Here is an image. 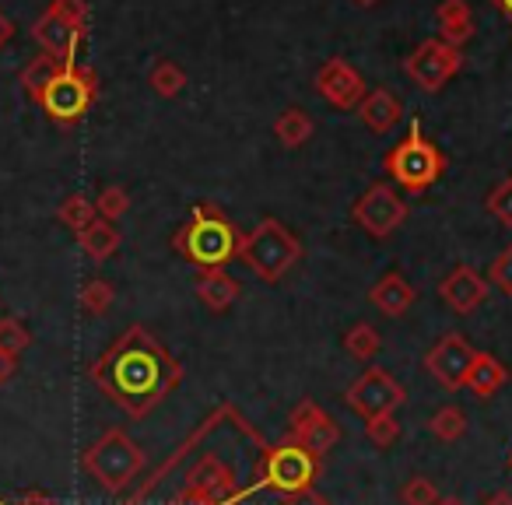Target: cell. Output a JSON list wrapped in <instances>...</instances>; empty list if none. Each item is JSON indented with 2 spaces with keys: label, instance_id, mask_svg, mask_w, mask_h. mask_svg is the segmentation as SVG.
I'll list each match as a JSON object with an SVG mask.
<instances>
[{
  "label": "cell",
  "instance_id": "52a82bcc",
  "mask_svg": "<svg viewBox=\"0 0 512 505\" xmlns=\"http://www.w3.org/2000/svg\"><path fill=\"white\" fill-rule=\"evenodd\" d=\"M316 467H320V460H316L313 453H306V449L295 446V442H285V446L267 453L264 470H260V481H256L249 491L267 488V491H278V495H288V498L302 495V491H309V484L316 481ZM249 491H242V495H249Z\"/></svg>",
  "mask_w": 512,
  "mask_h": 505
},
{
  "label": "cell",
  "instance_id": "7a4b0ae2",
  "mask_svg": "<svg viewBox=\"0 0 512 505\" xmlns=\"http://www.w3.org/2000/svg\"><path fill=\"white\" fill-rule=\"evenodd\" d=\"M176 253L183 260H190L200 271H211V267H228L239 257L242 235L239 228L228 221V214H221L214 204H197L183 228L172 239Z\"/></svg>",
  "mask_w": 512,
  "mask_h": 505
},
{
  "label": "cell",
  "instance_id": "d6a6232c",
  "mask_svg": "<svg viewBox=\"0 0 512 505\" xmlns=\"http://www.w3.org/2000/svg\"><path fill=\"white\" fill-rule=\"evenodd\" d=\"M365 439L379 449H390L393 442L400 439V421L393 414H379V418H369L365 421Z\"/></svg>",
  "mask_w": 512,
  "mask_h": 505
},
{
  "label": "cell",
  "instance_id": "44dd1931",
  "mask_svg": "<svg viewBox=\"0 0 512 505\" xmlns=\"http://www.w3.org/2000/svg\"><path fill=\"white\" fill-rule=\"evenodd\" d=\"M505 383H509V369H505L495 355H488V351H477L474 365H470V372H467V386H463V390H470L477 400H488V397H495Z\"/></svg>",
  "mask_w": 512,
  "mask_h": 505
},
{
  "label": "cell",
  "instance_id": "cb8c5ba5",
  "mask_svg": "<svg viewBox=\"0 0 512 505\" xmlns=\"http://www.w3.org/2000/svg\"><path fill=\"white\" fill-rule=\"evenodd\" d=\"M313 130H316L313 116H309L306 109H299V106H288L285 113L274 120V137H278L288 151L302 148V144L313 137Z\"/></svg>",
  "mask_w": 512,
  "mask_h": 505
},
{
  "label": "cell",
  "instance_id": "f546056e",
  "mask_svg": "<svg viewBox=\"0 0 512 505\" xmlns=\"http://www.w3.org/2000/svg\"><path fill=\"white\" fill-rule=\"evenodd\" d=\"M29 344H32V334L25 330L22 320H15V316H4V320H0V351H4V355L18 358L22 351H29Z\"/></svg>",
  "mask_w": 512,
  "mask_h": 505
},
{
  "label": "cell",
  "instance_id": "30bf717a",
  "mask_svg": "<svg viewBox=\"0 0 512 505\" xmlns=\"http://www.w3.org/2000/svg\"><path fill=\"white\" fill-rule=\"evenodd\" d=\"M348 407L358 414V418H379V414H393L397 407H404L407 393L397 379L390 376L386 369H365L355 383L348 386L344 393Z\"/></svg>",
  "mask_w": 512,
  "mask_h": 505
},
{
  "label": "cell",
  "instance_id": "4316f807",
  "mask_svg": "<svg viewBox=\"0 0 512 505\" xmlns=\"http://www.w3.org/2000/svg\"><path fill=\"white\" fill-rule=\"evenodd\" d=\"M148 85L155 88V95H162V99H176L186 88V71L179 64H172V60H158L148 74Z\"/></svg>",
  "mask_w": 512,
  "mask_h": 505
},
{
  "label": "cell",
  "instance_id": "8992f818",
  "mask_svg": "<svg viewBox=\"0 0 512 505\" xmlns=\"http://www.w3.org/2000/svg\"><path fill=\"white\" fill-rule=\"evenodd\" d=\"M95 99H99V74L74 60V64H67L64 71L50 81V88L39 95L36 106L43 109L53 123H78L81 116L92 109Z\"/></svg>",
  "mask_w": 512,
  "mask_h": 505
},
{
  "label": "cell",
  "instance_id": "d6986e66",
  "mask_svg": "<svg viewBox=\"0 0 512 505\" xmlns=\"http://www.w3.org/2000/svg\"><path fill=\"white\" fill-rule=\"evenodd\" d=\"M435 22H439V39L456 50L474 39V11L467 0H442L435 8Z\"/></svg>",
  "mask_w": 512,
  "mask_h": 505
},
{
  "label": "cell",
  "instance_id": "2e32d148",
  "mask_svg": "<svg viewBox=\"0 0 512 505\" xmlns=\"http://www.w3.org/2000/svg\"><path fill=\"white\" fill-rule=\"evenodd\" d=\"M32 39L43 46V53H53V57H64V60H74L78 46L85 43V36H81L74 25H67L64 18L50 15V11H43V15L36 18V25H32Z\"/></svg>",
  "mask_w": 512,
  "mask_h": 505
},
{
  "label": "cell",
  "instance_id": "f6af8a7d",
  "mask_svg": "<svg viewBox=\"0 0 512 505\" xmlns=\"http://www.w3.org/2000/svg\"><path fill=\"white\" fill-rule=\"evenodd\" d=\"M509 467H512V460H509Z\"/></svg>",
  "mask_w": 512,
  "mask_h": 505
},
{
  "label": "cell",
  "instance_id": "1f68e13d",
  "mask_svg": "<svg viewBox=\"0 0 512 505\" xmlns=\"http://www.w3.org/2000/svg\"><path fill=\"white\" fill-rule=\"evenodd\" d=\"M484 207H488V214L498 221V225H502V228H512V176H505L502 183H498L495 190L488 193Z\"/></svg>",
  "mask_w": 512,
  "mask_h": 505
},
{
  "label": "cell",
  "instance_id": "603a6c76",
  "mask_svg": "<svg viewBox=\"0 0 512 505\" xmlns=\"http://www.w3.org/2000/svg\"><path fill=\"white\" fill-rule=\"evenodd\" d=\"M67 64H74V60L53 57V53H39V57H32L29 64H25V71L18 74V85H22V92L29 95L32 102H36L39 95L50 88V81L57 78V74L64 71Z\"/></svg>",
  "mask_w": 512,
  "mask_h": 505
},
{
  "label": "cell",
  "instance_id": "d4e9b609",
  "mask_svg": "<svg viewBox=\"0 0 512 505\" xmlns=\"http://www.w3.org/2000/svg\"><path fill=\"white\" fill-rule=\"evenodd\" d=\"M383 348V337L372 323H355V327L344 334V351H348L355 362H372Z\"/></svg>",
  "mask_w": 512,
  "mask_h": 505
},
{
  "label": "cell",
  "instance_id": "7bdbcfd3",
  "mask_svg": "<svg viewBox=\"0 0 512 505\" xmlns=\"http://www.w3.org/2000/svg\"><path fill=\"white\" fill-rule=\"evenodd\" d=\"M355 4H358V8H376L379 0H355Z\"/></svg>",
  "mask_w": 512,
  "mask_h": 505
},
{
  "label": "cell",
  "instance_id": "3957f363",
  "mask_svg": "<svg viewBox=\"0 0 512 505\" xmlns=\"http://www.w3.org/2000/svg\"><path fill=\"white\" fill-rule=\"evenodd\" d=\"M302 257V242L295 239V232L278 218H260V225L249 235H242L239 260L246 264V271H253L267 285H278Z\"/></svg>",
  "mask_w": 512,
  "mask_h": 505
},
{
  "label": "cell",
  "instance_id": "4fadbf2b",
  "mask_svg": "<svg viewBox=\"0 0 512 505\" xmlns=\"http://www.w3.org/2000/svg\"><path fill=\"white\" fill-rule=\"evenodd\" d=\"M313 85H316V92L323 95V102H330L334 109H358L365 95H369L365 92L362 74L341 57H330L327 64H320Z\"/></svg>",
  "mask_w": 512,
  "mask_h": 505
},
{
  "label": "cell",
  "instance_id": "5b68a950",
  "mask_svg": "<svg viewBox=\"0 0 512 505\" xmlns=\"http://www.w3.org/2000/svg\"><path fill=\"white\" fill-rule=\"evenodd\" d=\"M81 463H85L88 477H95L99 488H106L116 495V491H127L130 484L141 477L144 453L123 428H109V432H102L99 439L85 449Z\"/></svg>",
  "mask_w": 512,
  "mask_h": 505
},
{
  "label": "cell",
  "instance_id": "7402d4cb",
  "mask_svg": "<svg viewBox=\"0 0 512 505\" xmlns=\"http://www.w3.org/2000/svg\"><path fill=\"white\" fill-rule=\"evenodd\" d=\"M78 242H81V253H85L88 260H95V264H106L109 257H116V253H120L123 235H120V228H116L113 221L95 218L92 225L78 235Z\"/></svg>",
  "mask_w": 512,
  "mask_h": 505
},
{
  "label": "cell",
  "instance_id": "8d00e7d4",
  "mask_svg": "<svg viewBox=\"0 0 512 505\" xmlns=\"http://www.w3.org/2000/svg\"><path fill=\"white\" fill-rule=\"evenodd\" d=\"M169 505H211V498H207V495H200L197 488H190V484H186V488L179 491V495L172 498Z\"/></svg>",
  "mask_w": 512,
  "mask_h": 505
},
{
  "label": "cell",
  "instance_id": "b9f144b4",
  "mask_svg": "<svg viewBox=\"0 0 512 505\" xmlns=\"http://www.w3.org/2000/svg\"><path fill=\"white\" fill-rule=\"evenodd\" d=\"M491 4H495V8H502V11H505V15H509V18H512V0H491Z\"/></svg>",
  "mask_w": 512,
  "mask_h": 505
},
{
  "label": "cell",
  "instance_id": "9c48e42d",
  "mask_svg": "<svg viewBox=\"0 0 512 505\" xmlns=\"http://www.w3.org/2000/svg\"><path fill=\"white\" fill-rule=\"evenodd\" d=\"M463 53L456 46L442 43V39H425L414 46V53L404 60V74L421 88V92H439L453 74H460Z\"/></svg>",
  "mask_w": 512,
  "mask_h": 505
},
{
  "label": "cell",
  "instance_id": "277c9868",
  "mask_svg": "<svg viewBox=\"0 0 512 505\" xmlns=\"http://www.w3.org/2000/svg\"><path fill=\"white\" fill-rule=\"evenodd\" d=\"M383 165L393 183L404 186L407 193H425V190H432L442 179V172H446V155L439 151V144L428 141L421 123L411 120L407 137L386 151Z\"/></svg>",
  "mask_w": 512,
  "mask_h": 505
},
{
  "label": "cell",
  "instance_id": "7c38bea8",
  "mask_svg": "<svg viewBox=\"0 0 512 505\" xmlns=\"http://www.w3.org/2000/svg\"><path fill=\"white\" fill-rule=\"evenodd\" d=\"M477 351L470 348V341L463 334H446L432 351L425 355V369L446 390H463L467 386V372L474 365Z\"/></svg>",
  "mask_w": 512,
  "mask_h": 505
},
{
  "label": "cell",
  "instance_id": "e0dca14e",
  "mask_svg": "<svg viewBox=\"0 0 512 505\" xmlns=\"http://www.w3.org/2000/svg\"><path fill=\"white\" fill-rule=\"evenodd\" d=\"M369 302L383 316H390V320H400V316H404L407 309H411L414 302H418V292H414V285L404 278V274L390 271V274H383V278H379L376 285H372Z\"/></svg>",
  "mask_w": 512,
  "mask_h": 505
},
{
  "label": "cell",
  "instance_id": "ffe728a7",
  "mask_svg": "<svg viewBox=\"0 0 512 505\" xmlns=\"http://www.w3.org/2000/svg\"><path fill=\"white\" fill-rule=\"evenodd\" d=\"M239 281L225 271V267H211V271H200L197 278V299L204 302L211 313H225L239 302Z\"/></svg>",
  "mask_w": 512,
  "mask_h": 505
},
{
  "label": "cell",
  "instance_id": "484cf974",
  "mask_svg": "<svg viewBox=\"0 0 512 505\" xmlns=\"http://www.w3.org/2000/svg\"><path fill=\"white\" fill-rule=\"evenodd\" d=\"M95 218H99V211H95V200L81 197V193H71V197H67L64 204L57 207V221L71 228L74 235L85 232V228L92 225Z\"/></svg>",
  "mask_w": 512,
  "mask_h": 505
},
{
  "label": "cell",
  "instance_id": "ac0fdd59",
  "mask_svg": "<svg viewBox=\"0 0 512 505\" xmlns=\"http://www.w3.org/2000/svg\"><path fill=\"white\" fill-rule=\"evenodd\" d=\"M358 116H362V123L372 134H390V130L404 120V102H400L390 88H372L362 99V106H358Z\"/></svg>",
  "mask_w": 512,
  "mask_h": 505
},
{
  "label": "cell",
  "instance_id": "f35d334b",
  "mask_svg": "<svg viewBox=\"0 0 512 505\" xmlns=\"http://www.w3.org/2000/svg\"><path fill=\"white\" fill-rule=\"evenodd\" d=\"M11 39H15V22H11V18L4 15V11H0V50H4V46H8Z\"/></svg>",
  "mask_w": 512,
  "mask_h": 505
},
{
  "label": "cell",
  "instance_id": "e575fe53",
  "mask_svg": "<svg viewBox=\"0 0 512 505\" xmlns=\"http://www.w3.org/2000/svg\"><path fill=\"white\" fill-rule=\"evenodd\" d=\"M50 15L64 18L67 25H74V29L85 36L88 32V0H50Z\"/></svg>",
  "mask_w": 512,
  "mask_h": 505
},
{
  "label": "cell",
  "instance_id": "74e56055",
  "mask_svg": "<svg viewBox=\"0 0 512 505\" xmlns=\"http://www.w3.org/2000/svg\"><path fill=\"white\" fill-rule=\"evenodd\" d=\"M18 372V358H11V355H4L0 351V386L4 383H11V376Z\"/></svg>",
  "mask_w": 512,
  "mask_h": 505
},
{
  "label": "cell",
  "instance_id": "ab89813d",
  "mask_svg": "<svg viewBox=\"0 0 512 505\" xmlns=\"http://www.w3.org/2000/svg\"><path fill=\"white\" fill-rule=\"evenodd\" d=\"M481 505H512V495L509 491H495V495H488Z\"/></svg>",
  "mask_w": 512,
  "mask_h": 505
},
{
  "label": "cell",
  "instance_id": "60d3db41",
  "mask_svg": "<svg viewBox=\"0 0 512 505\" xmlns=\"http://www.w3.org/2000/svg\"><path fill=\"white\" fill-rule=\"evenodd\" d=\"M0 505H8V502H0ZM22 505H53L50 498H43V495H32V498H25Z\"/></svg>",
  "mask_w": 512,
  "mask_h": 505
},
{
  "label": "cell",
  "instance_id": "9a60e30c",
  "mask_svg": "<svg viewBox=\"0 0 512 505\" xmlns=\"http://www.w3.org/2000/svg\"><path fill=\"white\" fill-rule=\"evenodd\" d=\"M186 484H190V488H197L200 495L211 498V505H235V502H239V495H242L239 481H235V470L228 467V463H221L214 453H207L204 460L190 470Z\"/></svg>",
  "mask_w": 512,
  "mask_h": 505
},
{
  "label": "cell",
  "instance_id": "6da1fadb",
  "mask_svg": "<svg viewBox=\"0 0 512 505\" xmlns=\"http://www.w3.org/2000/svg\"><path fill=\"white\" fill-rule=\"evenodd\" d=\"M92 379L127 418H144L176 390L183 372L148 330L130 327L92 365Z\"/></svg>",
  "mask_w": 512,
  "mask_h": 505
},
{
  "label": "cell",
  "instance_id": "ee69618b",
  "mask_svg": "<svg viewBox=\"0 0 512 505\" xmlns=\"http://www.w3.org/2000/svg\"><path fill=\"white\" fill-rule=\"evenodd\" d=\"M439 505H463V502H460V498H442Z\"/></svg>",
  "mask_w": 512,
  "mask_h": 505
},
{
  "label": "cell",
  "instance_id": "8fae6325",
  "mask_svg": "<svg viewBox=\"0 0 512 505\" xmlns=\"http://www.w3.org/2000/svg\"><path fill=\"white\" fill-rule=\"evenodd\" d=\"M288 442H295L306 453H313L316 460H323L341 442V428L316 400H302L292 411V435H288Z\"/></svg>",
  "mask_w": 512,
  "mask_h": 505
},
{
  "label": "cell",
  "instance_id": "f1b7e54d",
  "mask_svg": "<svg viewBox=\"0 0 512 505\" xmlns=\"http://www.w3.org/2000/svg\"><path fill=\"white\" fill-rule=\"evenodd\" d=\"M113 302H116V292L106 278H92L81 288V309H85L88 316H106L109 309H113Z\"/></svg>",
  "mask_w": 512,
  "mask_h": 505
},
{
  "label": "cell",
  "instance_id": "836d02e7",
  "mask_svg": "<svg viewBox=\"0 0 512 505\" xmlns=\"http://www.w3.org/2000/svg\"><path fill=\"white\" fill-rule=\"evenodd\" d=\"M400 502H404V505H439L442 495H439V488L428 481V477L414 474L411 481L400 488Z\"/></svg>",
  "mask_w": 512,
  "mask_h": 505
},
{
  "label": "cell",
  "instance_id": "ba28073f",
  "mask_svg": "<svg viewBox=\"0 0 512 505\" xmlns=\"http://www.w3.org/2000/svg\"><path fill=\"white\" fill-rule=\"evenodd\" d=\"M351 218L372 239H390L407 221V200L390 183H372L351 207Z\"/></svg>",
  "mask_w": 512,
  "mask_h": 505
},
{
  "label": "cell",
  "instance_id": "5bb4252c",
  "mask_svg": "<svg viewBox=\"0 0 512 505\" xmlns=\"http://www.w3.org/2000/svg\"><path fill=\"white\" fill-rule=\"evenodd\" d=\"M488 285L491 281L484 278L481 271H474L470 264H460L442 278L439 299L446 302L456 316H470L474 309L484 306V299H488Z\"/></svg>",
  "mask_w": 512,
  "mask_h": 505
},
{
  "label": "cell",
  "instance_id": "d590c367",
  "mask_svg": "<svg viewBox=\"0 0 512 505\" xmlns=\"http://www.w3.org/2000/svg\"><path fill=\"white\" fill-rule=\"evenodd\" d=\"M488 281L498 288V292L512 299V246H505L495 257V264H491V271H488Z\"/></svg>",
  "mask_w": 512,
  "mask_h": 505
},
{
  "label": "cell",
  "instance_id": "4dcf8cb0",
  "mask_svg": "<svg viewBox=\"0 0 512 505\" xmlns=\"http://www.w3.org/2000/svg\"><path fill=\"white\" fill-rule=\"evenodd\" d=\"M95 211H99V218H106L116 225V221L130 211V193L123 190V186H106V190L95 197Z\"/></svg>",
  "mask_w": 512,
  "mask_h": 505
},
{
  "label": "cell",
  "instance_id": "83f0119b",
  "mask_svg": "<svg viewBox=\"0 0 512 505\" xmlns=\"http://www.w3.org/2000/svg\"><path fill=\"white\" fill-rule=\"evenodd\" d=\"M428 432L435 435L439 442H456L463 439V432H467V414L460 411V407H439V411L428 418Z\"/></svg>",
  "mask_w": 512,
  "mask_h": 505
}]
</instances>
